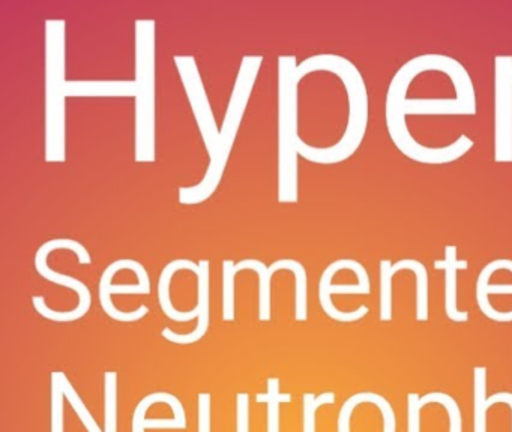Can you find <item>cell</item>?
Listing matches in <instances>:
<instances>
[{
    "mask_svg": "<svg viewBox=\"0 0 512 432\" xmlns=\"http://www.w3.org/2000/svg\"><path fill=\"white\" fill-rule=\"evenodd\" d=\"M241 270H253L259 275V320L262 323L271 321V282L278 270H290L295 275V320L304 323L308 320V278L304 264L292 258H281L271 266L254 258L245 260L223 261V320L226 323L235 321V279Z\"/></svg>",
    "mask_w": 512,
    "mask_h": 432,
    "instance_id": "obj_7",
    "label": "cell"
},
{
    "mask_svg": "<svg viewBox=\"0 0 512 432\" xmlns=\"http://www.w3.org/2000/svg\"><path fill=\"white\" fill-rule=\"evenodd\" d=\"M494 161L512 162V56L494 57Z\"/></svg>",
    "mask_w": 512,
    "mask_h": 432,
    "instance_id": "obj_9",
    "label": "cell"
},
{
    "mask_svg": "<svg viewBox=\"0 0 512 432\" xmlns=\"http://www.w3.org/2000/svg\"><path fill=\"white\" fill-rule=\"evenodd\" d=\"M298 74L296 56L278 57V201H298Z\"/></svg>",
    "mask_w": 512,
    "mask_h": 432,
    "instance_id": "obj_6",
    "label": "cell"
},
{
    "mask_svg": "<svg viewBox=\"0 0 512 432\" xmlns=\"http://www.w3.org/2000/svg\"><path fill=\"white\" fill-rule=\"evenodd\" d=\"M353 263L355 260L352 258H341V260L334 261L329 264L325 270H323L322 276L319 281V302L322 306L323 312L338 323H355V321L361 320L365 315L370 312L368 306H359L355 311H340L337 306L332 302V296L334 294H370L371 293V281L368 276L367 269L362 266L361 263L356 264L355 275L358 276V284L356 285H335L332 284V278L335 273L340 272L343 269L352 270Z\"/></svg>",
    "mask_w": 512,
    "mask_h": 432,
    "instance_id": "obj_11",
    "label": "cell"
},
{
    "mask_svg": "<svg viewBox=\"0 0 512 432\" xmlns=\"http://www.w3.org/2000/svg\"><path fill=\"white\" fill-rule=\"evenodd\" d=\"M337 399L334 392H305L302 395V432H316V414L323 405H332Z\"/></svg>",
    "mask_w": 512,
    "mask_h": 432,
    "instance_id": "obj_25",
    "label": "cell"
},
{
    "mask_svg": "<svg viewBox=\"0 0 512 432\" xmlns=\"http://www.w3.org/2000/svg\"><path fill=\"white\" fill-rule=\"evenodd\" d=\"M209 260L199 261V273H197V306L202 309V317L197 320L196 329L190 333H176L175 330L163 329L161 336L166 341L178 345H191L202 341L211 326V266Z\"/></svg>",
    "mask_w": 512,
    "mask_h": 432,
    "instance_id": "obj_13",
    "label": "cell"
},
{
    "mask_svg": "<svg viewBox=\"0 0 512 432\" xmlns=\"http://www.w3.org/2000/svg\"><path fill=\"white\" fill-rule=\"evenodd\" d=\"M118 372H104V432H118Z\"/></svg>",
    "mask_w": 512,
    "mask_h": 432,
    "instance_id": "obj_22",
    "label": "cell"
},
{
    "mask_svg": "<svg viewBox=\"0 0 512 432\" xmlns=\"http://www.w3.org/2000/svg\"><path fill=\"white\" fill-rule=\"evenodd\" d=\"M380 321H392V278L397 270L391 260H380Z\"/></svg>",
    "mask_w": 512,
    "mask_h": 432,
    "instance_id": "obj_26",
    "label": "cell"
},
{
    "mask_svg": "<svg viewBox=\"0 0 512 432\" xmlns=\"http://www.w3.org/2000/svg\"><path fill=\"white\" fill-rule=\"evenodd\" d=\"M458 248L455 245L445 246V260L434 261V269L445 270V314L454 323H466L469 312L461 311L457 306V272L469 267V261L458 260Z\"/></svg>",
    "mask_w": 512,
    "mask_h": 432,
    "instance_id": "obj_17",
    "label": "cell"
},
{
    "mask_svg": "<svg viewBox=\"0 0 512 432\" xmlns=\"http://www.w3.org/2000/svg\"><path fill=\"white\" fill-rule=\"evenodd\" d=\"M50 432H65V392L62 387L61 371L50 375Z\"/></svg>",
    "mask_w": 512,
    "mask_h": 432,
    "instance_id": "obj_24",
    "label": "cell"
},
{
    "mask_svg": "<svg viewBox=\"0 0 512 432\" xmlns=\"http://www.w3.org/2000/svg\"><path fill=\"white\" fill-rule=\"evenodd\" d=\"M61 381L62 387H64L65 398L70 402L71 408H73L74 413L79 417L82 425L85 426L86 432H104V429L101 428L100 423L95 420V417L92 416L89 408L86 407L85 402H83L82 396L77 392L76 387L71 384L70 378L67 377L65 372L61 371Z\"/></svg>",
    "mask_w": 512,
    "mask_h": 432,
    "instance_id": "obj_23",
    "label": "cell"
},
{
    "mask_svg": "<svg viewBox=\"0 0 512 432\" xmlns=\"http://www.w3.org/2000/svg\"><path fill=\"white\" fill-rule=\"evenodd\" d=\"M133 270L134 273H140L145 266L139 261L131 258H122V260L113 261L112 264L104 269L98 287V297L100 305L107 317L118 323H136L149 314V308L146 305L139 306L136 311H121L113 303L112 296L115 294H151V282H137V284H113V278L119 270Z\"/></svg>",
    "mask_w": 512,
    "mask_h": 432,
    "instance_id": "obj_12",
    "label": "cell"
},
{
    "mask_svg": "<svg viewBox=\"0 0 512 432\" xmlns=\"http://www.w3.org/2000/svg\"><path fill=\"white\" fill-rule=\"evenodd\" d=\"M179 399L169 392H154L140 399L139 404L134 408L133 419H131V432H145L146 429H187V413L173 414L172 419H148L149 408L155 404H167L170 408L178 404Z\"/></svg>",
    "mask_w": 512,
    "mask_h": 432,
    "instance_id": "obj_16",
    "label": "cell"
},
{
    "mask_svg": "<svg viewBox=\"0 0 512 432\" xmlns=\"http://www.w3.org/2000/svg\"><path fill=\"white\" fill-rule=\"evenodd\" d=\"M329 71L341 78L349 98V122L341 140L331 147H313L298 141V155L314 164H338L349 159L361 146L368 126V93L359 69L338 54H316L298 65L299 77L310 72Z\"/></svg>",
    "mask_w": 512,
    "mask_h": 432,
    "instance_id": "obj_2",
    "label": "cell"
},
{
    "mask_svg": "<svg viewBox=\"0 0 512 432\" xmlns=\"http://www.w3.org/2000/svg\"><path fill=\"white\" fill-rule=\"evenodd\" d=\"M173 60H175L179 77H181L182 84H184L185 93H187L188 101H190L194 119H196L197 126H199L203 141H205L209 158H212L215 152H217L218 141H220V129H218L217 122H215L211 102H209L205 84H203L202 77H200L196 57L175 56Z\"/></svg>",
    "mask_w": 512,
    "mask_h": 432,
    "instance_id": "obj_10",
    "label": "cell"
},
{
    "mask_svg": "<svg viewBox=\"0 0 512 432\" xmlns=\"http://www.w3.org/2000/svg\"><path fill=\"white\" fill-rule=\"evenodd\" d=\"M434 402L442 404L443 407L446 408L449 423H451L449 432H463V419H461L460 408H458L457 401H455L451 395H448V393L434 392Z\"/></svg>",
    "mask_w": 512,
    "mask_h": 432,
    "instance_id": "obj_28",
    "label": "cell"
},
{
    "mask_svg": "<svg viewBox=\"0 0 512 432\" xmlns=\"http://www.w3.org/2000/svg\"><path fill=\"white\" fill-rule=\"evenodd\" d=\"M211 393L200 392L197 396V432H211Z\"/></svg>",
    "mask_w": 512,
    "mask_h": 432,
    "instance_id": "obj_29",
    "label": "cell"
},
{
    "mask_svg": "<svg viewBox=\"0 0 512 432\" xmlns=\"http://www.w3.org/2000/svg\"><path fill=\"white\" fill-rule=\"evenodd\" d=\"M499 269H506L512 272V260L500 258V260L491 261L481 270L478 281H476V302H478L479 309H481L485 317L496 321V323H511L512 311H497L491 305L490 300H488L490 294H512V285L490 284L491 275Z\"/></svg>",
    "mask_w": 512,
    "mask_h": 432,
    "instance_id": "obj_15",
    "label": "cell"
},
{
    "mask_svg": "<svg viewBox=\"0 0 512 432\" xmlns=\"http://www.w3.org/2000/svg\"><path fill=\"white\" fill-rule=\"evenodd\" d=\"M67 21L46 20V162L67 161Z\"/></svg>",
    "mask_w": 512,
    "mask_h": 432,
    "instance_id": "obj_5",
    "label": "cell"
},
{
    "mask_svg": "<svg viewBox=\"0 0 512 432\" xmlns=\"http://www.w3.org/2000/svg\"><path fill=\"white\" fill-rule=\"evenodd\" d=\"M134 80L67 81V98H136Z\"/></svg>",
    "mask_w": 512,
    "mask_h": 432,
    "instance_id": "obj_18",
    "label": "cell"
},
{
    "mask_svg": "<svg viewBox=\"0 0 512 432\" xmlns=\"http://www.w3.org/2000/svg\"><path fill=\"white\" fill-rule=\"evenodd\" d=\"M497 402H503V404H508L511 407L512 411V393L511 392H499L491 395L490 398L487 399L488 408L491 405L497 404Z\"/></svg>",
    "mask_w": 512,
    "mask_h": 432,
    "instance_id": "obj_31",
    "label": "cell"
},
{
    "mask_svg": "<svg viewBox=\"0 0 512 432\" xmlns=\"http://www.w3.org/2000/svg\"><path fill=\"white\" fill-rule=\"evenodd\" d=\"M179 270H191L194 275H197L199 273V263H194L193 260H187V258H178V260L167 263L163 272H161L160 279H158V302H160L161 311L169 320L176 321V323H190V321L199 320L202 317V309L196 305L191 311H179L173 305L172 297H170V285H172L173 276Z\"/></svg>",
    "mask_w": 512,
    "mask_h": 432,
    "instance_id": "obj_14",
    "label": "cell"
},
{
    "mask_svg": "<svg viewBox=\"0 0 512 432\" xmlns=\"http://www.w3.org/2000/svg\"><path fill=\"white\" fill-rule=\"evenodd\" d=\"M473 432H487V368L476 366L473 369Z\"/></svg>",
    "mask_w": 512,
    "mask_h": 432,
    "instance_id": "obj_21",
    "label": "cell"
},
{
    "mask_svg": "<svg viewBox=\"0 0 512 432\" xmlns=\"http://www.w3.org/2000/svg\"><path fill=\"white\" fill-rule=\"evenodd\" d=\"M434 402V392L419 398L416 393L407 395V432H421V408Z\"/></svg>",
    "mask_w": 512,
    "mask_h": 432,
    "instance_id": "obj_27",
    "label": "cell"
},
{
    "mask_svg": "<svg viewBox=\"0 0 512 432\" xmlns=\"http://www.w3.org/2000/svg\"><path fill=\"white\" fill-rule=\"evenodd\" d=\"M401 269H409L415 273L416 278V320L419 323H424L430 318V305H428V299H430V281H428V270L425 264L421 261L415 260V258H404L400 260Z\"/></svg>",
    "mask_w": 512,
    "mask_h": 432,
    "instance_id": "obj_20",
    "label": "cell"
},
{
    "mask_svg": "<svg viewBox=\"0 0 512 432\" xmlns=\"http://www.w3.org/2000/svg\"><path fill=\"white\" fill-rule=\"evenodd\" d=\"M236 432H250V395L247 392L236 395Z\"/></svg>",
    "mask_w": 512,
    "mask_h": 432,
    "instance_id": "obj_30",
    "label": "cell"
},
{
    "mask_svg": "<svg viewBox=\"0 0 512 432\" xmlns=\"http://www.w3.org/2000/svg\"><path fill=\"white\" fill-rule=\"evenodd\" d=\"M262 63L263 56L242 57L232 96H230L223 125L220 128L217 152L212 158H209L211 161H209L208 171H206L202 182L194 186H182L178 189L179 204L196 206V204L205 203L217 192L218 186L223 180L227 162H229L230 155H232L233 144H235L236 137H238L239 128H241L242 119H244L245 111H247V105L250 102L251 93H253L254 84H256Z\"/></svg>",
    "mask_w": 512,
    "mask_h": 432,
    "instance_id": "obj_3",
    "label": "cell"
},
{
    "mask_svg": "<svg viewBox=\"0 0 512 432\" xmlns=\"http://www.w3.org/2000/svg\"><path fill=\"white\" fill-rule=\"evenodd\" d=\"M475 89L463 65L445 54H422L404 63L389 84L386 126L401 153L421 164H448L466 155L473 140L460 135L445 147L419 144L407 128V114H476Z\"/></svg>",
    "mask_w": 512,
    "mask_h": 432,
    "instance_id": "obj_1",
    "label": "cell"
},
{
    "mask_svg": "<svg viewBox=\"0 0 512 432\" xmlns=\"http://www.w3.org/2000/svg\"><path fill=\"white\" fill-rule=\"evenodd\" d=\"M136 44V140L134 159L151 164L157 159V21L139 18L134 23Z\"/></svg>",
    "mask_w": 512,
    "mask_h": 432,
    "instance_id": "obj_4",
    "label": "cell"
},
{
    "mask_svg": "<svg viewBox=\"0 0 512 432\" xmlns=\"http://www.w3.org/2000/svg\"><path fill=\"white\" fill-rule=\"evenodd\" d=\"M59 249H67V251L74 252L77 258H79V263L83 264V266H88V264L92 263L91 254H89L88 248L85 245L77 242V240L65 239L64 237V239L47 240L46 243H43L38 248L34 258L35 270L46 281L62 285V287L68 288V290L76 291L77 296H79V305L71 309V311H56V309L47 306L46 297L44 296H32V305H34L37 314H40L46 320L53 321V323H73V321L80 320V318L88 314L92 305V294L85 282L74 278V276L58 272V270L52 269L49 266V255L53 251H59Z\"/></svg>",
    "mask_w": 512,
    "mask_h": 432,
    "instance_id": "obj_8",
    "label": "cell"
},
{
    "mask_svg": "<svg viewBox=\"0 0 512 432\" xmlns=\"http://www.w3.org/2000/svg\"><path fill=\"white\" fill-rule=\"evenodd\" d=\"M266 393H257L256 401L266 404V432H281V404L292 401L290 393L280 390V378L269 377L266 380Z\"/></svg>",
    "mask_w": 512,
    "mask_h": 432,
    "instance_id": "obj_19",
    "label": "cell"
}]
</instances>
